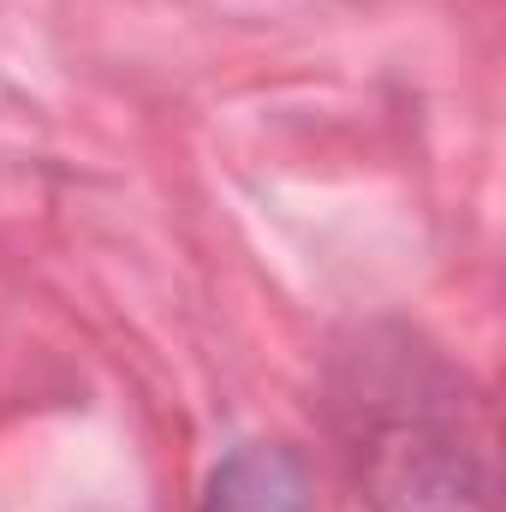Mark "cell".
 I'll list each match as a JSON object with an SVG mask.
<instances>
[{"label":"cell","mask_w":506,"mask_h":512,"mask_svg":"<svg viewBox=\"0 0 506 512\" xmlns=\"http://www.w3.org/2000/svg\"><path fill=\"white\" fill-rule=\"evenodd\" d=\"M203 512H310V477L286 447H239L215 465Z\"/></svg>","instance_id":"obj_2"},{"label":"cell","mask_w":506,"mask_h":512,"mask_svg":"<svg viewBox=\"0 0 506 512\" xmlns=\"http://www.w3.org/2000/svg\"><path fill=\"white\" fill-rule=\"evenodd\" d=\"M358 417L352 453L381 512H483L489 465L483 441L465 429L459 376L423 352H387L358 364L346 387Z\"/></svg>","instance_id":"obj_1"}]
</instances>
